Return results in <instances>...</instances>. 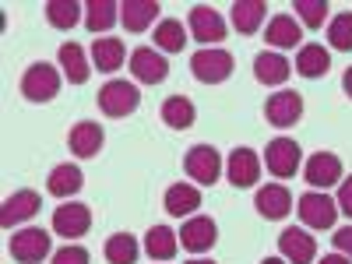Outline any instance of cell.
Segmentation results:
<instances>
[{"label":"cell","mask_w":352,"mask_h":264,"mask_svg":"<svg viewBox=\"0 0 352 264\" xmlns=\"http://www.w3.org/2000/svg\"><path fill=\"white\" fill-rule=\"evenodd\" d=\"M194 116H197V109H194V102L187 96H169L162 102V124H169L173 131L194 127Z\"/></svg>","instance_id":"cell-28"},{"label":"cell","mask_w":352,"mask_h":264,"mask_svg":"<svg viewBox=\"0 0 352 264\" xmlns=\"http://www.w3.org/2000/svg\"><path fill=\"white\" fill-rule=\"evenodd\" d=\"M342 88H345V96L352 99V67L345 71V78H342Z\"/></svg>","instance_id":"cell-40"},{"label":"cell","mask_w":352,"mask_h":264,"mask_svg":"<svg viewBox=\"0 0 352 264\" xmlns=\"http://www.w3.org/2000/svg\"><path fill=\"white\" fill-rule=\"evenodd\" d=\"M300 159H303V152L292 138H275V141H268V148H264V166H268V173L278 176V180L296 176Z\"/></svg>","instance_id":"cell-5"},{"label":"cell","mask_w":352,"mask_h":264,"mask_svg":"<svg viewBox=\"0 0 352 264\" xmlns=\"http://www.w3.org/2000/svg\"><path fill=\"white\" fill-rule=\"evenodd\" d=\"M289 74H292V67H289V60L282 53H268V50H264V53L254 56V78L261 85H285Z\"/></svg>","instance_id":"cell-19"},{"label":"cell","mask_w":352,"mask_h":264,"mask_svg":"<svg viewBox=\"0 0 352 264\" xmlns=\"http://www.w3.org/2000/svg\"><path fill=\"white\" fill-rule=\"evenodd\" d=\"M197 208H201V190H197V187H190V184H173V187L166 190V212H169V215L184 219V215H190V212H197Z\"/></svg>","instance_id":"cell-25"},{"label":"cell","mask_w":352,"mask_h":264,"mask_svg":"<svg viewBox=\"0 0 352 264\" xmlns=\"http://www.w3.org/2000/svg\"><path fill=\"white\" fill-rule=\"evenodd\" d=\"M184 25L176 21V18H166V21H159V28H155V46L159 50H166V53H180L184 50Z\"/></svg>","instance_id":"cell-32"},{"label":"cell","mask_w":352,"mask_h":264,"mask_svg":"<svg viewBox=\"0 0 352 264\" xmlns=\"http://www.w3.org/2000/svg\"><path fill=\"white\" fill-rule=\"evenodd\" d=\"M226 173H229V184H232V187H254L257 176H261V159H257V152H250V148L229 152Z\"/></svg>","instance_id":"cell-16"},{"label":"cell","mask_w":352,"mask_h":264,"mask_svg":"<svg viewBox=\"0 0 352 264\" xmlns=\"http://www.w3.org/2000/svg\"><path fill=\"white\" fill-rule=\"evenodd\" d=\"M303 176H307V184L314 190H328V187H335L342 180V159L335 152H317V155L307 159Z\"/></svg>","instance_id":"cell-10"},{"label":"cell","mask_w":352,"mask_h":264,"mask_svg":"<svg viewBox=\"0 0 352 264\" xmlns=\"http://www.w3.org/2000/svg\"><path fill=\"white\" fill-rule=\"evenodd\" d=\"M320 264H352V261H349L345 254H328V257L320 261Z\"/></svg>","instance_id":"cell-39"},{"label":"cell","mask_w":352,"mask_h":264,"mask_svg":"<svg viewBox=\"0 0 352 264\" xmlns=\"http://www.w3.org/2000/svg\"><path fill=\"white\" fill-rule=\"evenodd\" d=\"M106 261L109 264H134L138 261V240L127 232H116L106 240Z\"/></svg>","instance_id":"cell-31"},{"label":"cell","mask_w":352,"mask_h":264,"mask_svg":"<svg viewBox=\"0 0 352 264\" xmlns=\"http://www.w3.org/2000/svg\"><path fill=\"white\" fill-rule=\"evenodd\" d=\"M190 32H194V39L197 43H208V46H215V43H222L226 39V21H222V14L219 11H212L208 4H197V8H190Z\"/></svg>","instance_id":"cell-13"},{"label":"cell","mask_w":352,"mask_h":264,"mask_svg":"<svg viewBox=\"0 0 352 264\" xmlns=\"http://www.w3.org/2000/svg\"><path fill=\"white\" fill-rule=\"evenodd\" d=\"M264 39H268L272 46H278V50H292L303 39V28H300V21L292 14H275L268 21V36H264Z\"/></svg>","instance_id":"cell-23"},{"label":"cell","mask_w":352,"mask_h":264,"mask_svg":"<svg viewBox=\"0 0 352 264\" xmlns=\"http://www.w3.org/2000/svg\"><path fill=\"white\" fill-rule=\"evenodd\" d=\"M56 56H60V67H64V74H67V81H71V85H85V81H88L92 67H88V60H85V50H81V46L64 43Z\"/></svg>","instance_id":"cell-30"},{"label":"cell","mask_w":352,"mask_h":264,"mask_svg":"<svg viewBox=\"0 0 352 264\" xmlns=\"http://www.w3.org/2000/svg\"><path fill=\"white\" fill-rule=\"evenodd\" d=\"M141 106V92L131 85V81H109L99 88V109L113 120H120V116H131L134 109Z\"/></svg>","instance_id":"cell-2"},{"label":"cell","mask_w":352,"mask_h":264,"mask_svg":"<svg viewBox=\"0 0 352 264\" xmlns=\"http://www.w3.org/2000/svg\"><path fill=\"white\" fill-rule=\"evenodd\" d=\"M296 212L310 229H331L338 219V201H331L324 190H310L296 201Z\"/></svg>","instance_id":"cell-4"},{"label":"cell","mask_w":352,"mask_h":264,"mask_svg":"<svg viewBox=\"0 0 352 264\" xmlns=\"http://www.w3.org/2000/svg\"><path fill=\"white\" fill-rule=\"evenodd\" d=\"M338 212H345L352 219V176L342 180V190H338Z\"/></svg>","instance_id":"cell-38"},{"label":"cell","mask_w":352,"mask_h":264,"mask_svg":"<svg viewBox=\"0 0 352 264\" xmlns=\"http://www.w3.org/2000/svg\"><path fill=\"white\" fill-rule=\"evenodd\" d=\"M215 240H219V229H215V222H212L208 215H194V219L184 222V229H180V243H184V250H190V254L212 250Z\"/></svg>","instance_id":"cell-14"},{"label":"cell","mask_w":352,"mask_h":264,"mask_svg":"<svg viewBox=\"0 0 352 264\" xmlns=\"http://www.w3.org/2000/svg\"><path fill=\"white\" fill-rule=\"evenodd\" d=\"M92 229V208L81 201H67L53 212V232L56 236H67V240H78Z\"/></svg>","instance_id":"cell-6"},{"label":"cell","mask_w":352,"mask_h":264,"mask_svg":"<svg viewBox=\"0 0 352 264\" xmlns=\"http://www.w3.org/2000/svg\"><path fill=\"white\" fill-rule=\"evenodd\" d=\"M254 208L268 219V222H278V219H285V215L292 212V194H289V187H282V184H268V187L257 190Z\"/></svg>","instance_id":"cell-15"},{"label":"cell","mask_w":352,"mask_h":264,"mask_svg":"<svg viewBox=\"0 0 352 264\" xmlns=\"http://www.w3.org/2000/svg\"><path fill=\"white\" fill-rule=\"evenodd\" d=\"M261 264H289V261H285V257H264Z\"/></svg>","instance_id":"cell-41"},{"label":"cell","mask_w":352,"mask_h":264,"mask_svg":"<svg viewBox=\"0 0 352 264\" xmlns=\"http://www.w3.org/2000/svg\"><path fill=\"white\" fill-rule=\"evenodd\" d=\"M124 43L120 39H96L92 43V64L102 71V74H113V71H120L124 67Z\"/></svg>","instance_id":"cell-27"},{"label":"cell","mask_w":352,"mask_h":264,"mask_svg":"<svg viewBox=\"0 0 352 264\" xmlns=\"http://www.w3.org/2000/svg\"><path fill=\"white\" fill-rule=\"evenodd\" d=\"M131 74H134L141 85H159V81H166L169 64H166V56L155 53L152 46H138V50L131 53Z\"/></svg>","instance_id":"cell-11"},{"label":"cell","mask_w":352,"mask_h":264,"mask_svg":"<svg viewBox=\"0 0 352 264\" xmlns=\"http://www.w3.org/2000/svg\"><path fill=\"white\" fill-rule=\"evenodd\" d=\"M180 250V232H173L169 226H152L144 236V254L152 261H173Z\"/></svg>","instance_id":"cell-20"},{"label":"cell","mask_w":352,"mask_h":264,"mask_svg":"<svg viewBox=\"0 0 352 264\" xmlns=\"http://www.w3.org/2000/svg\"><path fill=\"white\" fill-rule=\"evenodd\" d=\"M331 71V53L320 46V43H307L303 50H300V56H296V74H303V78H324Z\"/></svg>","instance_id":"cell-21"},{"label":"cell","mask_w":352,"mask_h":264,"mask_svg":"<svg viewBox=\"0 0 352 264\" xmlns=\"http://www.w3.org/2000/svg\"><path fill=\"white\" fill-rule=\"evenodd\" d=\"M331 240H335V247H338V254H345V257L352 261V226H345V229H338V232H335V236H331Z\"/></svg>","instance_id":"cell-37"},{"label":"cell","mask_w":352,"mask_h":264,"mask_svg":"<svg viewBox=\"0 0 352 264\" xmlns=\"http://www.w3.org/2000/svg\"><path fill=\"white\" fill-rule=\"evenodd\" d=\"M53 264H88V250L78 247V243H67L53 254Z\"/></svg>","instance_id":"cell-36"},{"label":"cell","mask_w":352,"mask_h":264,"mask_svg":"<svg viewBox=\"0 0 352 264\" xmlns=\"http://www.w3.org/2000/svg\"><path fill=\"white\" fill-rule=\"evenodd\" d=\"M264 116H268L272 127H292L303 116V99L300 92H289V88H282V92L268 96V102H264Z\"/></svg>","instance_id":"cell-9"},{"label":"cell","mask_w":352,"mask_h":264,"mask_svg":"<svg viewBox=\"0 0 352 264\" xmlns=\"http://www.w3.org/2000/svg\"><path fill=\"white\" fill-rule=\"evenodd\" d=\"M78 14H81V8L74 4V0H50L46 4V18H50L53 28H74Z\"/></svg>","instance_id":"cell-33"},{"label":"cell","mask_w":352,"mask_h":264,"mask_svg":"<svg viewBox=\"0 0 352 264\" xmlns=\"http://www.w3.org/2000/svg\"><path fill=\"white\" fill-rule=\"evenodd\" d=\"M264 14H268V4H264V0H236V4H232V25H236V32H243V36L257 32Z\"/></svg>","instance_id":"cell-24"},{"label":"cell","mask_w":352,"mask_h":264,"mask_svg":"<svg viewBox=\"0 0 352 264\" xmlns=\"http://www.w3.org/2000/svg\"><path fill=\"white\" fill-rule=\"evenodd\" d=\"M36 212H39V194L36 190H18L4 201V208H0V226L14 229L18 222H28Z\"/></svg>","instance_id":"cell-17"},{"label":"cell","mask_w":352,"mask_h":264,"mask_svg":"<svg viewBox=\"0 0 352 264\" xmlns=\"http://www.w3.org/2000/svg\"><path fill=\"white\" fill-rule=\"evenodd\" d=\"M102 141H106V134H102V127L92 124V120L74 124L71 134H67V144H71V152H74L78 159H92V155H99Z\"/></svg>","instance_id":"cell-18"},{"label":"cell","mask_w":352,"mask_h":264,"mask_svg":"<svg viewBox=\"0 0 352 264\" xmlns=\"http://www.w3.org/2000/svg\"><path fill=\"white\" fill-rule=\"evenodd\" d=\"M120 18V4H113V0H88L85 4V25L88 32H106V28H113V21Z\"/></svg>","instance_id":"cell-29"},{"label":"cell","mask_w":352,"mask_h":264,"mask_svg":"<svg viewBox=\"0 0 352 264\" xmlns=\"http://www.w3.org/2000/svg\"><path fill=\"white\" fill-rule=\"evenodd\" d=\"M328 43H331L335 50H342V53L352 50V11H342V14L331 18V25H328Z\"/></svg>","instance_id":"cell-34"},{"label":"cell","mask_w":352,"mask_h":264,"mask_svg":"<svg viewBox=\"0 0 352 264\" xmlns=\"http://www.w3.org/2000/svg\"><path fill=\"white\" fill-rule=\"evenodd\" d=\"M184 169H187L190 180L212 187L219 180V173H222V159H219V152L212 148V144H194V148L187 152V159H184Z\"/></svg>","instance_id":"cell-8"},{"label":"cell","mask_w":352,"mask_h":264,"mask_svg":"<svg viewBox=\"0 0 352 264\" xmlns=\"http://www.w3.org/2000/svg\"><path fill=\"white\" fill-rule=\"evenodd\" d=\"M232 53L229 50H219V46H204L190 56V74L201 81V85H222L229 74H232Z\"/></svg>","instance_id":"cell-1"},{"label":"cell","mask_w":352,"mask_h":264,"mask_svg":"<svg viewBox=\"0 0 352 264\" xmlns=\"http://www.w3.org/2000/svg\"><path fill=\"white\" fill-rule=\"evenodd\" d=\"M56 92H60V74H56V67H50L46 60L32 64L25 71L21 78V96L28 102H50Z\"/></svg>","instance_id":"cell-3"},{"label":"cell","mask_w":352,"mask_h":264,"mask_svg":"<svg viewBox=\"0 0 352 264\" xmlns=\"http://www.w3.org/2000/svg\"><path fill=\"white\" fill-rule=\"evenodd\" d=\"M159 11L162 8L155 4V0H124L120 4V21L127 25V32H144V28L155 21Z\"/></svg>","instance_id":"cell-22"},{"label":"cell","mask_w":352,"mask_h":264,"mask_svg":"<svg viewBox=\"0 0 352 264\" xmlns=\"http://www.w3.org/2000/svg\"><path fill=\"white\" fill-rule=\"evenodd\" d=\"M292 11L300 14L307 28H320L328 18V0H292Z\"/></svg>","instance_id":"cell-35"},{"label":"cell","mask_w":352,"mask_h":264,"mask_svg":"<svg viewBox=\"0 0 352 264\" xmlns=\"http://www.w3.org/2000/svg\"><path fill=\"white\" fill-rule=\"evenodd\" d=\"M187 264H212V261H187Z\"/></svg>","instance_id":"cell-42"},{"label":"cell","mask_w":352,"mask_h":264,"mask_svg":"<svg viewBox=\"0 0 352 264\" xmlns=\"http://www.w3.org/2000/svg\"><path fill=\"white\" fill-rule=\"evenodd\" d=\"M8 250L18 264H39L43 257H50V232L46 229H18Z\"/></svg>","instance_id":"cell-7"},{"label":"cell","mask_w":352,"mask_h":264,"mask_svg":"<svg viewBox=\"0 0 352 264\" xmlns=\"http://www.w3.org/2000/svg\"><path fill=\"white\" fill-rule=\"evenodd\" d=\"M81 187H85V176H81V169L71 166V162L56 166V169L50 173V180H46V190H50L53 197H71V194H78Z\"/></svg>","instance_id":"cell-26"},{"label":"cell","mask_w":352,"mask_h":264,"mask_svg":"<svg viewBox=\"0 0 352 264\" xmlns=\"http://www.w3.org/2000/svg\"><path fill=\"white\" fill-rule=\"evenodd\" d=\"M278 254L289 261V264H314L317 257V240L310 236L307 229H285L282 236H278Z\"/></svg>","instance_id":"cell-12"}]
</instances>
